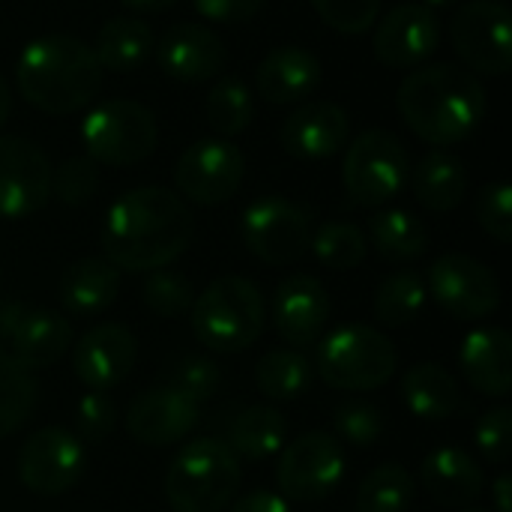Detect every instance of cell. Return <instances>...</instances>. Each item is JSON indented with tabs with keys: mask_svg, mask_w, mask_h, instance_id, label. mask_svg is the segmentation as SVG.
Wrapping results in <instances>:
<instances>
[{
	"mask_svg": "<svg viewBox=\"0 0 512 512\" xmlns=\"http://www.w3.org/2000/svg\"><path fill=\"white\" fill-rule=\"evenodd\" d=\"M72 342H75L72 324L63 315L36 306H27V312L21 315V321L9 336L12 357L30 372L54 366L72 348Z\"/></svg>",
	"mask_w": 512,
	"mask_h": 512,
	"instance_id": "25",
	"label": "cell"
},
{
	"mask_svg": "<svg viewBox=\"0 0 512 512\" xmlns=\"http://www.w3.org/2000/svg\"><path fill=\"white\" fill-rule=\"evenodd\" d=\"M312 363L297 348H273L255 363V387L273 402H294L312 387Z\"/></svg>",
	"mask_w": 512,
	"mask_h": 512,
	"instance_id": "32",
	"label": "cell"
},
{
	"mask_svg": "<svg viewBox=\"0 0 512 512\" xmlns=\"http://www.w3.org/2000/svg\"><path fill=\"white\" fill-rule=\"evenodd\" d=\"M465 381L492 399H504L512 390V339L501 327H477L465 336L459 351Z\"/></svg>",
	"mask_w": 512,
	"mask_h": 512,
	"instance_id": "23",
	"label": "cell"
},
{
	"mask_svg": "<svg viewBox=\"0 0 512 512\" xmlns=\"http://www.w3.org/2000/svg\"><path fill=\"white\" fill-rule=\"evenodd\" d=\"M477 219L483 225V231L498 240V243H510L512 240V189L510 183L498 180L489 183L480 198H477Z\"/></svg>",
	"mask_w": 512,
	"mask_h": 512,
	"instance_id": "43",
	"label": "cell"
},
{
	"mask_svg": "<svg viewBox=\"0 0 512 512\" xmlns=\"http://www.w3.org/2000/svg\"><path fill=\"white\" fill-rule=\"evenodd\" d=\"M336 441H345L357 450L375 447L384 435V417L369 402H345L333 414Z\"/></svg>",
	"mask_w": 512,
	"mask_h": 512,
	"instance_id": "39",
	"label": "cell"
},
{
	"mask_svg": "<svg viewBox=\"0 0 512 512\" xmlns=\"http://www.w3.org/2000/svg\"><path fill=\"white\" fill-rule=\"evenodd\" d=\"M99 189V168L87 156H69L51 171V195H57L66 207L87 204Z\"/></svg>",
	"mask_w": 512,
	"mask_h": 512,
	"instance_id": "40",
	"label": "cell"
},
{
	"mask_svg": "<svg viewBox=\"0 0 512 512\" xmlns=\"http://www.w3.org/2000/svg\"><path fill=\"white\" fill-rule=\"evenodd\" d=\"M267 0H192L195 12L216 24H243L264 9Z\"/></svg>",
	"mask_w": 512,
	"mask_h": 512,
	"instance_id": "46",
	"label": "cell"
},
{
	"mask_svg": "<svg viewBox=\"0 0 512 512\" xmlns=\"http://www.w3.org/2000/svg\"><path fill=\"white\" fill-rule=\"evenodd\" d=\"M156 63L159 69L174 78V81H186V84H198V81H210L216 78L225 63H228V51L225 42L204 24L195 21H183L168 27L156 45Z\"/></svg>",
	"mask_w": 512,
	"mask_h": 512,
	"instance_id": "19",
	"label": "cell"
},
{
	"mask_svg": "<svg viewBox=\"0 0 512 512\" xmlns=\"http://www.w3.org/2000/svg\"><path fill=\"white\" fill-rule=\"evenodd\" d=\"M420 483L435 504L450 510H465L483 495L486 474L471 453L459 447H441L423 459Z\"/></svg>",
	"mask_w": 512,
	"mask_h": 512,
	"instance_id": "24",
	"label": "cell"
},
{
	"mask_svg": "<svg viewBox=\"0 0 512 512\" xmlns=\"http://www.w3.org/2000/svg\"><path fill=\"white\" fill-rule=\"evenodd\" d=\"M24 312H27V303H21V300H3L0 303V342H9V336H12V330Z\"/></svg>",
	"mask_w": 512,
	"mask_h": 512,
	"instance_id": "48",
	"label": "cell"
},
{
	"mask_svg": "<svg viewBox=\"0 0 512 512\" xmlns=\"http://www.w3.org/2000/svg\"><path fill=\"white\" fill-rule=\"evenodd\" d=\"M420 3L429 6V9L435 12V9H447V6H453V3H459V0H420Z\"/></svg>",
	"mask_w": 512,
	"mask_h": 512,
	"instance_id": "52",
	"label": "cell"
},
{
	"mask_svg": "<svg viewBox=\"0 0 512 512\" xmlns=\"http://www.w3.org/2000/svg\"><path fill=\"white\" fill-rule=\"evenodd\" d=\"M39 387L30 369H24L9 351H0V438L18 432L36 411Z\"/></svg>",
	"mask_w": 512,
	"mask_h": 512,
	"instance_id": "34",
	"label": "cell"
},
{
	"mask_svg": "<svg viewBox=\"0 0 512 512\" xmlns=\"http://www.w3.org/2000/svg\"><path fill=\"white\" fill-rule=\"evenodd\" d=\"M324 78V66L318 54L300 45L273 48L255 69L258 93L273 105H294L309 99Z\"/></svg>",
	"mask_w": 512,
	"mask_h": 512,
	"instance_id": "22",
	"label": "cell"
},
{
	"mask_svg": "<svg viewBox=\"0 0 512 512\" xmlns=\"http://www.w3.org/2000/svg\"><path fill=\"white\" fill-rule=\"evenodd\" d=\"M246 177V156L225 138H201L183 150L174 165L180 198L198 207H216L237 195Z\"/></svg>",
	"mask_w": 512,
	"mask_h": 512,
	"instance_id": "12",
	"label": "cell"
},
{
	"mask_svg": "<svg viewBox=\"0 0 512 512\" xmlns=\"http://www.w3.org/2000/svg\"><path fill=\"white\" fill-rule=\"evenodd\" d=\"M168 387H174L177 393H183L192 402H207L219 393L222 387V372L213 360L207 357H183L171 375H168Z\"/></svg>",
	"mask_w": 512,
	"mask_h": 512,
	"instance_id": "42",
	"label": "cell"
},
{
	"mask_svg": "<svg viewBox=\"0 0 512 512\" xmlns=\"http://www.w3.org/2000/svg\"><path fill=\"white\" fill-rule=\"evenodd\" d=\"M396 363L393 339L366 324H348L324 336L315 360L321 381L342 393H369L384 387L396 375Z\"/></svg>",
	"mask_w": 512,
	"mask_h": 512,
	"instance_id": "6",
	"label": "cell"
},
{
	"mask_svg": "<svg viewBox=\"0 0 512 512\" xmlns=\"http://www.w3.org/2000/svg\"><path fill=\"white\" fill-rule=\"evenodd\" d=\"M204 117L222 138H234L246 132L255 117V102L249 87L240 78H222L204 99Z\"/></svg>",
	"mask_w": 512,
	"mask_h": 512,
	"instance_id": "36",
	"label": "cell"
},
{
	"mask_svg": "<svg viewBox=\"0 0 512 512\" xmlns=\"http://www.w3.org/2000/svg\"><path fill=\"white\" fill-rule=\"evenodd\" d=\"M450 39L471 72L507 75L512 66V12L501 0H468L453 24Z\"/></svg>",
	"mask_w": 512,
	"mask_h": 512,
	"instance_id": "11",
	"label": "cell"
},
{
	"mask_svg": "<svg viewBox=\"0 0 512 512\" xmlns=\"http://www.w3.org/2000/svg\"><path fill=\"white\" fill-rule=\"evenodd\" d=\"M138 360V342L123 324H96L72 342V372L90 393L120 387Z\"/></svg>",
	"mask_w": 512,
	"mask_h": 512,
	"instance_id": "17",
	"label": "cell"
},
{
	"mask_svg": "<svg viewBox=\"0 0 512 512\" xmlns=\"http://www.w3.org/2000/svg\"><path fill=\"white\" fill-rule=\"evenodd\" d=\"M120 294V270L105 258H81L60 279V303L75 318L102 315Z\"/></svg>",
	"mask_w": 512,
	"mask_h": 512,
	"instance_id": "26",
	"label": "cell"
},
{
	"mask_svg": "<svg viewBox=\"0 0 512 512\" xmlns=\"http://www.w3.org/2000/svg\"><path fill=\"white\" fill-rule=\"evenodd\" d=\"M9 111H12V93H9V84H6V78L0 75V126L9 120Z\"/></svg>",
	"mask_w": 512,
	"mask_h": 512,
	"instance_id": "51",
	"label": "cell"
},
{
	"mask_svg": "<svg viewBox=\"0 0 512 512\" xmlns=\"http://www.w3.org/2000/svg\"><path fill=\"white\" fill-rule=\"evenodd\" d=\"M243 480L240 459L219 438H198L177 450L165 495L174 512H225Z\"/></svg>",
	"mask_w": 512,
	"mask_h": 512,
	"instance_id": "5",
	"label": "cell"
},
{
	"mask_svg": "<svg viewBox=\"0 0 512 512\" xmlns=\"http://www.w3.org/2000/svg\"><path fill=\"white\" fill-rule=\"evenodd\" d=\"M426 297V279L417 270H399L381 282L372 309L384 327H408L423 315Z\"/></svg>",
	"mask_w": 512,
	"mask_h": 512,
	"instance_id": "33",
	"label": "cell"
},
{
	"mask_svg": "<svg viewBox=\"0 0 512 512\" xmlns=\"http://www.w3.org/2000/svg\"><path fill=\"white\" fill-rule=\"evenodd\" d=\"M348 471L345 447L336 435L327 432H303L291 444L279 450L276 486L279 495L300 504H315L330 498Z\"/></svg>",
	"mask_w": 512,
	"mask_h": 512,
	"instance_id": "9",
	"label": "cell"
},
{
	"mask_svg": "<svg viewBox=\"0 0 512 512\" xmlns=\"http://www.w3.org/2000/svg\"><path fill=\"white\" fill-rule=\"evenodd\" d=\"M462 512H486V510H477V507H465Z\"/></svg>",
	"mask_w": 512,
	"mask_h": 512,
	"instance_id": "53",
	"label": "cell"
},
{
	"mask_svg": "<svg viewBox=\"0 0 512 512\" xmlns=\"http://www.w3.org/2000/svg\"><path fill=\"white\" fill-rule=\"evenodd\" d=\"M312 255L330 270H354L366 261L369 240L354 222H327L309 240Z\"/></svg>",
	"mask_w": 512,
	"mask_h": 512,
	"instance_id": "37",
	"label": "cell"
},
{
	"mask_svg": "<svg viewBox=\"0 0 512 512\" xmlns=\"http://www.w3.org/2000/svg\"><path fill=\"white\" fill-rule=\"evenodd\" d=\"M426 291L459 321H483L501 309V285L495 273L462 252L441 255L432 264Z\"/></svg>",
	"mask_w": 512,
	"mask_h": 512,
	"instance_id": "13",
	"label": "cell"
},
{
	"mask_svg": "<svg viewBox=\"0 0 512 512\" xmlns=\"http://www.w3.org/2000/svg\"><path fill=\"white\" fill-rule=\"evenodd\" d=\"M288 438L285 417L270 405H249L237 417H231L225 429V444L237 459L249 462H267L279 456Z\"/></svg>",
	"mask_w": 512,
	"mask_h": 512,
	"instance_id": "28",
	"label": "cell"
},
{
	"mask_svg": "<svg viewBox=\"0 0 512 512\" xmlns=\"http://www.w3.org/2000/svg\"><path fill=\"white\" fill-rule=\"evenodd\" d=\"M81 144L87 159L96 165L129 168L153 156L159 144V126L147 105L132 99H111L84 117Z\"/></svg>",
	"mask_w": 512,
	"mask_h": 512,
	"instance_id": "7",
	"label": "cell"
},
{
	"mask_svg": "<svg viewBox=\"0 0 512 512\" xmlns=\"http://www.w3.org/2000/svg\"><path fill=\"white\" fill-rule=\"evenodd\" d=\"M120 3L132 12H162V9H171L177 0H120Z\"/></svg>",
	"mask_w": 512,
	"mask_h": 512,
	"instance_id": "50",
	"label": "cell"
},
{
	"mask_svg": "<svg viewBox=\"0 0 512 512\" xmlns=\"http://www.w3.org/2000/svg\"><path fill=\"white\" fill-rule=\"evenodd\" d=\"M87 468V450L78 435L48 426L33 432L18 453L21 483L42 498H57L72 492Z\"/></svg>",
	"mask_w": 512,
	"mask_h": 512,
	"instance_id": "14",
	"label": "cell"
},
{
	"mask_svg": "<svg viewBox=\"0 0 512 512\" xmlns=\"http://www.w3.org/2000/svg\"><path fill=\"white\" fill-rule=\"evenodd\" d=\"M408 180L414 186L417 201L432 213L456 210L468 192V171H465L462 159H456L453 153H444V150L426 153Z\"/></svg>",
	"mask_w": 512,
	"mask_h": 512,
	"instance_id": "29",
	"label": "cell"
},
{
	"mask_svg": "<svg viewBox=\"0 0 512 512\" xmlns=\"http://www.w3.org/2000/svg\"><path fill=\"white\" fill-rule=\"evenodd\" d=\"M51 162L27 138L0 135V216L24 219L51 198Z\"/></svg>",
	"mask_w": 512,
	"mask_h": 512,
	"instance_id": "15",
	"label": "cell"
},
{
	"mask_svg": "<svg viewBox=\"0 0 512 512\" xmlns=\"http://www.w3.org/2000/svg\"><path fill=\"white\" fill-rule=\"evenodd\" d=\"M441 45L438 15L423 3H399L375 21L372 51L390 69H411L429 60Z\"/></svg>",
	"mask_w": 512,
	"mask_h": 512,
	"instance_id": "16",
	"label": "cell"
},
{
	"mask_svg": "<svg viewBox=\"0 0 512 512\" xmlns=\"http://www.w3.org/2000/svg\"><path fill=\"white\" fill-rule=\"evenodd\" d=\"M369 240H372V249L378 252V258H384L390 264L417 261L429 246L426 225L414 213L399 210V207L378 210L369 219Z\"/></svg>",
	"mask_w": 512,
	"mask_h": 512,
	"instance_id": "31",
	"label": "cell"
},
{
	"mask_svg": "<svg viewBox=\"0 0 512 512\" xmlns=\"http://www.w3.org/2000/svg\"><path fill=\"white\" fill-rule=\"evenodd\" d=\"M240 231L246 249L258 261L273 267L300 261L309 252V240H312L309 213L282 195H264L252 201L243 210Z\"/></svg>",
	"mask_w": 512,
	"mask_h": 512,
	"instance_id": "10",
	"label": "cell"
},
{
	"mask_svg": "<svg viewBox=\"0 0 512 512\" xmlns=\"http://www.w3.org/2000/svg\"><path fill=\"white\" fill-rule=\"evenodd\" d=\"M327 321H330V297L315 276L294 273L279 282L273 294V327L282 342H288L297 351L309 348L321 339Z\"/></svg>",
	"mask_w": 512,
	"mask_h": 512,
	"instance_id": "20",
	"label": "cell"
},
{
	"mask_svg": "<svg viewBox=\"0 0 512 512\" xmlns=\"http://www.w3.org/2000/svg\"><path fill=\"white\" fill-rule=\"evenodd\" d=\"M405 126L426 144L450 147L468 141L486 114V93L474 72L453 63L414 69L396 93Z\"/></svg>",
	"mask_w": 512,
	"mask_h": 512,
	"instance_id": "2",
	"label": "cell"
},
{
	"mask_svg": "<svg viewBox=\"0 0 512 512\" xmlns=\"http://www.w3.org/2000/svg\"><path fill=\"white\" fill-rule=\"evenodd\" d=\"M15 84L27 105L42 114H75L87 108L102 87V66L93 45L51 33L24 45L15 63Z\"/></svg>",
	"mask_w": 512,
	"mask_h": 512,
	"instance_id": "3",
	"label": "cell"
},
{
	"mask_svg": "<svg viewBox=\"0 0 512 512\" xmlns=\"http://www.w3.org/2000/svg\"><path fill=\"white\" fill-rule=\"evenodd\" d=\"M492 504H495V512H512V477L501 474L492 483Z\"/></svg>",
	"mask_w": 512,
	"mask_h": 512,
	"instance_id": "49",
	"label": "cell"
},
{
	"mask_svg": "<svg viewBox=\"0 0 512 512\" xmlns=\"http://www.w3.org/2000/svg\"><path fill=\"white\" fill-rule=\"evenodd\" d=\"M195 234L186 201L165 186H141L120 195L102 222L105 261L117 270L150 273L177 261Z\"/></svg>",
	"mask_w": 512,
	"mask_h": 512,
	"instance_id": "1",
	"label": "cell"
},
{
	"mask_svg": "<svg viewBox=\"0 0 512 512\" xmlns=\"http://www.w3.org/2000/svg\"><path fill=\"white\" fill-rule=\"evenodd\" d=\"M327 27L345 36H360L375 27L381 15V0H309Z\"/></svg>",
	"mask_w": 512,
	"mask_h": 512,
	"instance_id": "41",
	"label": "cell"
},
{
	"mask_svg": "<svg viewBox=\"0 0 512 512\" xmlns=\"http://www.w3.org/2000/svg\"><path fill=\"white\" fill-rule=\"evenodd\" d=\"M144 306L159 315V318H180L192 309L195 303V291H192V282L183 276V273H174L168 267L162 270H150L147 279H144Z\"/></svg>",
	"mask_w": 512,
	"mask_h": 512,
	"instance_id": "38",
	"label": "cell"
},
{
	"mask_svg": "<svg viewBox=\"0 0 512 512\" xmlns=\"http://www.w3.org/2000/svg\"><path fill=\"white\" fill-rule=\"evenodd\" d=\"M348 132H351V120L342 105L306 102L282 120L279 144L288 156L315 162L339 153L348 141Z\"/></svg>",
	"mask_w": 512,
	"mask_h": 512,
	"instance_id": "21",
	"label": "cell"
},
{
	"mask_svg": "<svg viewBox=\"0 0 512 512\" xmlns=\"http://www.w3.org/2000/svg\"><path fill=\"white\" fill-rule=\"evenodd\" d=\"M117 426V408L108 393H87L75 408V429L81 444H102Z\"/></svg>",
	"mask_w": 512,
	"mask_h": 512,
	"instance_id": "44",
	"label": "cell"
},
{
	"mask_svg": "<svg viewBox=\"0 0 512 512\" xmlns=\"http://www.w3.org/2000/svg\"><path fill=\"white\" fill-rule=\"evenodd\" d=\"M402 399L408 411L426 423L450 420L462 408V390L456 378L438 363H417L402 378Z\"/></svg>",
	"mask_w": 512,
	"mask_h": 512,
	"instance_id": "27",
	"label": "cell"
},
{
	"mask_svg": "<svg viewBox=\"0 0 512 512\" xmlns=\"http://www.w3.org/2000/svg\"><path fill=\"white\" fill-rule=\"evenodd\" d=\"M153 45H156V36L150 30L147 21L141 18H111L102 24L99 36H96V45H93V54L102 66V72H135L141 69L150 54H153Z\"/></svg>",
	"mask_w": 512,
	"mask_h": 512,
	"instance_id": "30",
	"label": "cell"
},
{
	"mask_svg": "<svg viewBox=\"0 0 512 512\" xmlns=\"http://www.w3.org/2000/svg\"><path fill=\"white\" fill-rule=\"evenodd\" d=\"M189 321L195 339L207 351L240 354L264 333V294L246 276H219L195 297Z\"/></svg>",
	"mask_w": 512,
	"mask_h": 512,
	"instance_id": "4",
	"label": "cell"
},
{
	"mask_svg": "<svg viewBox=\"0 0 512 512\" xmlns=\"http://www.w3.org/2000/svg\"><path fill=\"white\" fill-rule=\"evenodd\" d=\"M411 177V156L405 144L387 129L360 132L342 165V183L357 207H381L393 201Z\"/></svg>",
	"mask_w": 512,
	"mask_h": 512,
	"instance_id": "8",
	"label": "cell"
},
{
	"mask_svg": "<svg viewBox=\"0 0 512 512\" xmlns=\"http://www.w3.org/2000/svg\"><path fill=\"white\" fill-rule=\"evenodd\" d=\"M474 441H477V450L483 453L486 462L492 465H501L510 459L512 450V411L507 405L501 408H492L480 417L477 423V432H474Z\"/></svg>",
	"mask_w": 512,
	"mask_h": 512,
	"instance_id": "45",
	"label": "cell"
},
{
	"mask_svg": "<svg viewBox=\"0 0 512 512\" xmlns=\"http://www.w3.org/2000/svg\"><path fill=\"white\" fill-rule=\"evenodd\" d=\"M201 423V405L174 387H153L132 399L126 429L141 447H171L189 438Z\"/></svg>",
	"mask_w": 512,
	"mask_h": 512,
	"instance_id": "18",
	"label": "cell"
},
{
	"mask_svg": "<svg viewBox=\"0 0 512 512\" xmlns=\"http://www.w3.org/2000/svg\"><path fill=\"white\" fill-rule=\"evenodd\" d=\"M417 498V480L408 468L387 462L366 474L357 489V512H408Z\"/></svg>",
	"mask_w": 512,
	"mask_h": 512,
	"instance_id": "35",
	"label": "cell"
},
{
	"mask_svg": "<svg viewBox=\"0 0 512 512\" xmlns=\"http://www.w3.org/2000/svg\"><path fill=\"white\" fill-rule=\"evenodd\" d=\"M228 512H291L288 498H282L279 492H267V489H255L237 501H231Z\"/></svg>",
	"mask_w": 512,
	"mask_h": 512,
	"instance_id": "47",
	"label": "cell"
}]
</instances>
